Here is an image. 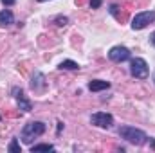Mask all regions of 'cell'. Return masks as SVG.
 <instances>
[{"label":"cell","instance_id":"cell-2","mask_svg":"<svg viewBox=\"0 0 155 153\" xmlns=\"http://www.w3.org/2000/svg\"><path fill=\"white\" fill-rule=\"evenodd\" d=\"M119 135H121L123 139H126L128 142L137 144V146L144 144V141L148 139L144 132H141V130H137V128H132V126H123V128L119 130Z\"/></svg>","mask_w":155,"mask_h":153},{"label":"cell","instance_id":"cell-14","mask_svg":"<svg viewBox=\"0 0 155 153\" xmlns=\"http://www.w3.org/2000/svg\"><path fill=\"white\" fill-rule=\"evenodd\" d=\"M54 22H56V25H60V27H65V25L69 24V18H67V16H58Z\"/></svg>","mask_w":155,"mask_h":153},{"label":"cell","instance_id":"cell-6","mask_svg":"<svg viewBox=\"0 0 155 153\" xmlns=\"http://www.w3.org/2000/svg\"><path fill=\"white\" fill-rule=\"evenodd\" d=\"M108 58H110L112 61H116V63L126 61V60L130 58V50H128L126 47H121V45H117V47H112V49H110V52H108Z\"/></svg>","mask_w":155,"mask_h":153},{"label":"cell","instance_id":"cell-15","mask_svg":"<svg viewBox=\"0 0 155 153\" xmlns=\"http://www.w3.org/2000/svg\"><path fill=\"white\" fill-rule=\"evenodd\" d=\"M41 81H43V76L41 74H36V81L33 79V88H38L40 85H41Z\"/></svg>","mask_w":155,"mask_h":153},{"label":"cell","instance_id":"cell-7","mask_svg":"<svg viewBox=\"0 0 155 153\" xmlns=\"http://www.w3.org/2000/svg\"><path fill=\"white\" fill-rule=\"evenodd\" d=\"M15 94H16V99H18V108H20V110H24V112H31V103L25 99L24 92H22V90H18V88H15Z\"/></svg>","mask_w":155,"mask_h":153},{"label":"cell","instance_id":"cell-18","mask_svg":"<svg viewBox=\"0 0 155 153\" xmlns=\"http://www.w3.org/2000/svg\"><path fill=\"white\" fill-rule=\"evenodd\" d=\"M2 4H4V5H13L15 0H2Z\"/></svg>","mask_w":155,"mask_h":153},{"label":"cell","instance_id":"cell-19","mask_svg":"<svg viewBox=\"0 0 155 153\" xmlns=\"http://www.w3.org/2000/svg\"><path fill=\"white\" fill-rule=\"evenodd\" d=\"M150 40H152V45L155 47V33H152V36H150Z\"/></svg>","mask_w":155,"mask_h":153},{"label":"cell","instance_id":"cell-12","mask_svg":"<svg viewBox=\"0 0 155 153\" xmlns=\"http://www.w3.org/2000/svg\"><path fill=\"white\" fill-rule=\"evenodd\" d=\"M51 150H54V146L52 144H38V146H33L31 148V151H51Z\"/></svg>","mask_w":155,"mask_h":153},{"label":"cell","instance_id":"cell-20","mask_svg":"<svg viewBox=\"0 0 155 153\" xmlns=\"http://www.w3.org/2000/svg\"><path fill=\"white\" fill-rule=\"evenodd\" d=\"M153 81H155V76H153Z\"/></svg>","mask_w":155,"mask_h":153},{"label":"cell","instance_id":"cell-17","mask_svg":"<svg viewBox=\"0 0 155 153\" xmlns=\"http://www.w3.org/2000/svg\"><path fill=\"white\" fill-rule=\"evenodd\" d=\"M87 2H90V0H76V5L78 7H81V5H85Z\"/></svg>","mask_w":155,"mask_h":153},{"label":"cell","instance_id":"cell-11","mask_svg":"<svg viewBox=\"0 0 155 153\" xmlns=\"http://www.w3.org/2000/svg\"><path fill=\"white\" fill-rule=\"evenodd\" d=\"M60 69H65V70H76L78 69V63L72 61V60H65L60 63Z\"/></svg>","mask_w":155,"mask_h":153},{"label":"cell","instance_id":"cell-8","mask_svg":"<svg viewBox=\"0 0 155 153\" xmlns=\"http://www.w3.org/2000/svg\"><path fill=\"white\" fill-rule=\"evenodd\" d=\"M108 86H110V83H108V81H101V79H96V81H90V83H88V88H90L92 92L107 90Z\"/></svg>","mask_w":155,"mask_h":153},{"label":"cell","instance_id":"cell-3","mask_svg":"<svg viewBox=\"0 0 155 153\" xmlns=\"http://www.w3.org/2000/svg\"><path fill=\"white\" fill-rule=\"evenodd\" d=\"M155 20V13L153 11H143V13H139V15H135V18L132 20V27L134 29H144L148 24H152Z\"/></svg>","mask_w":155,"mask_h":153},{"label":"cell","instance_id":"cell-16","mask_svg":"<svg viewBox=\"0 0 155 153\" xmlns=\"http://www.w3.org/2000/svg\"><path fill=\"white\" fill-rule=\"evenodd\" d=\"M88 4H90V7H92V9H97V7L103 4V0H90Z\"/></svg>","mask_w":155,"mask_h":153},{"label":"cell","instance_id":"cell-9","mask_svg":"<svg viewBox=\"0 0 155 153\" xmlns=\"http://www.w3.org/2000/svg\"><path fill=\"white\" fill-rule=\"evenodd\" d=\"M11 24H13V13L9 9L0 11V27H7Z\"/></svg>","mask_w":155,"mask_h":153},{"label":"cell","instance_id":"cell-13","mask_svg":"<svg viewBox=\"0 0 155 153\" xmlns=\"http://www.w3.org/2000/svg\"><path fill=\"white\" fill-rule=\"evenodd\" d=\"M9 151H11V153H20V144H18V141H16V139H13V141H11V144H9Z\"/></svg>","mask_w":155,"mask_h":153},{"label":"cell","instance_id":"cell-1","mask_svg":"<svg viewBox=\"0 0 155 153\" xmlns=\"http://www.w3.org/2000/svg\"><path fill=\"white\" fill-rule=\"evenodd\" d=\"M43 132H45V124H43V122H40V121L25 124V126H24V130H22V142H24V144H31V142H33V139L40 137Z\"/></svg>","mask_w":155,"mask_h":153},{"label":"cell","instance_id":"cell-5","mask_svg":"<svg viewBox=\"0 0 155 153\" xmlns=\"http://www.w3.org/2000/svg\"><path fill=\"white\" fill-rule=\"evenodd\" d=\"M90 122L99 126V128H110L114 124V117L110 114H105V112H97L90 117Z\"/></svg>","mask_w":155,"mask_h":153},{"label":"cell","instance_id":"cell-10","mask_svg":"<svg viewBox=\"0 0 155 153\" xmlns=\"http://www.w3.org/2000/svg\"><path fill=\"white\" fill-rule=\"evenodd\" d=\"M110 13H112V15L116 16V18L119 20V22H121V24L128 20V13H126V11H123V13H119V7H117V5H112V7H110Z\"/></svg>","mask_w":155,"mask_h":153},{"label":"cell","instance_id":"cell-4","mask_svg":"<svg viewBox=\"0 0 155 153\" xmlns=\"http://www.w3.org/2000/svg\"><path fill=\"white\" fill-rule=\"evenodd\" d=\"M132 69V76L137 77V79H146L148 77V65H146V61L143 60V58H135V60H132V65H130Z\"/></svg>","mask_w":155,"mask_h":153}]
</instances>
